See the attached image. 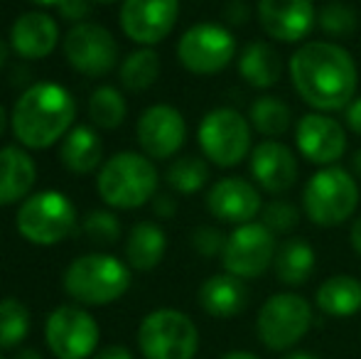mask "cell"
Segmentation results:
<instances>
[{
    "mask_svg": "<svg viewBox=\"0 0 361 359\" xmlns=\"http://www.w3.org/2000/svg\"><path fill=\"white\" fill-rule=\"evenodd\" d=\"M288 67L300 99L322 114L347 109L357 96V64L347 49L334 42H305L290 57Z\"/></svg>",
    "mask_w": 361,
    "mask_h": 359,
    "instance_id": "cell-1",
    "label": "cell"
},
{
    "mask_svg": "<svg viewBox=\"0 0 361 359\" xmlns=\"http://www.w3.org/2000/svg\"><path fill=\"white\" fill-rule=\"evenodd\" d=\"M76 121L72 91L57 82H37L18 96L10 114V128L23 148L47 150L67 138Z\"/></svg>",
    "mask_w": 361,
    "mask_h": 359,
    "instance_id": "cell-2",
    "label": "cell"
},
{
    "mask_svg": "<svg viewBox=\"0 0 361 359\" xmlns=\"http://www.w3.org/2000/svg\"><path fill=\"white\" fill-rule=\"evenodd\" d=\"M157 182L160 175L147 155L121 150L101 165L96 175V190L111 209H138L155 200Z\"/></svg>",
    "mask_w": 361,
    "mask_h": 359,
    "instance_id": "cell-3",
    "label": "cell"
},
{
    "mask_svg": "<svg viewBox=\"0 0 361 359\" xmlns=\"http://www.w3.org/2000/svg\"><path fill=\"white\" fill-rule=\"evenodd\" d=\"M64 291L81 305H109L130 288V266L111 254H84L64 271Z\"/></svg>",
    "mask_w": 361,
    "mask_h": 359,
    "instance_id": "cell-4",
    "label": "cell"
},
{
    "mask_svg": "<svg viewBox=\"0 0 361 359\" xmlns=\"http://www.w3.org/2000/svg\"><path fill=\"white\" fill-rule=\"evenodd\" d=\"M15 229L35 246H54L76 229V205L59 190H42L20 202Z\"/></svg>",
    "mask_w": 361,
    "mask_h": 359,
    "instance_id": "cell-5",
    "label": "cell"
},
{
    "mask_svg": "<svg viewBox=\"0 0 361 359\" xmlns=\"http://www.w3.org/2000/svg\"><path fill=\"white\" fill-rule=\"evenodd\" d=\"M359 207L357 178L342 168H324L307 180L302 192V209L317 226H339Z\"/></svg>",
    "mask_w": 361,
    "mask_h": 359,
    "instance_id": "cell-6",
    "label": "cell"
},
{
    "mask_svg": "<svg viewBox=\"0 0 361 359\" xmlns=\"http://www.w3.org/2000/svg\"><path fill=\"white\" fill-rule=\"evenodd\" d=\"M138 347L145 359H195L200 350V330L187 312L160 308L140 322Z\"/></svg>",
    "mask_w": 361,
    "mask_h": 359,
    "instance_id": "cell-7",
    "label": "cell"
},
{
    "mask_svg": "<svg viewBox=\"0 0 361 359\" xmlns=\"http://www.w3.org/2000/svg\"><path fill=\"white\" fill-rule=\"evenodd\" d=\"M314 320L312 305L298 293H276L261 305L256 317L258 340L273 352H288L305 340Z\"/></svg>",
    "mask_w": 361,
    "mask_h": 359,
    "instance_id": "cell-8",
    "label": "cell"
},
{
    "mask_svg": "<svg viewBox=\"0 0 361 359\" xmlns=\"http://www.w3.org/2000/svg\"><path fill=\"white\" fill-rule=\"evenodd\" d=\"M197 140L209 163L233 168L251 153V123L236 109H212L197 128Z\"/></svg>",
    "mask_w": 361,
    "mask_h": 359,
    "instance_id": "cell-9",
    "label": "cell"
},
{
    "mask_svg": "<svg viewBox=\"0 0 361 359\" xmlns=\"http://www.w3.org/2000/svg\"><path fill=\"white\" fill-rule=\"evenodd\" d=\"M236 57V37L216 23H200L185 30L177 42V59L187 72L212 77L226 69Z\"/></svg>",
    "mask_w": 361,
    "mask_h": 359,
    "instance_id": "cell-10",
    "label": "cell"
},
{
    "mask_svg": "<svg viewBox=\"0 0 361 359\" xmlns=\"http://www.w3.org/2000/svg\"><path fill=\"white\" fill-rule=\"evenodd\" d=\"M276 251V234L263 221H248L226 236V246L221 254L224 271L241 281L258 278L273 266Z\"/></svg>",
    "mask_w": 361,
    "mask_h": 359,
    "instance_id": "cell-11",
    "label": "cell"
},
{
    "mask_svg": "<svg viewBox=\"0 0 361 359\" xmlns=\"http://www.w3.org/2000/svg\"><path fill=\"white\" fill-rule=\"evenodd\" d=\"M64 57L74 72L101 79L118 64V42L104 25L79 23L64 35Z\"/></svg>",
    "mask_w": 361,
    "mask_h": 359,
    "instance_id": "cell-12",
    "label": "cell"
},
{
    "mask_svg": "<svg viewBox=\"0 0 361 359\" xmlns=\"http://www.w3.org/2000/svg\"><path fill=\"white\" fill-rule=\"evenodd\" d=\"M99 322L79 305H59L44 325V340L57 359H89L99 347Z\"/></svg>",
    "mask_w": 361,
    "mask_h": 359,
    "instance_id": "cell-13",
    "label": "cell"
},
{
    "mask_svg": "<svg viewBox=\"0 0 361 359\" xmlns=\"http://www.w3.org/2000/svg\"><path fill=\"white\" fill-rule=\"evenodd\" d=\"M180 18V0H123L121 30L130 42L155 47L175 30Z\"/></svg>",
    "mask_w": 361,
    "mask_h": 359,
    "instance_id": "cell-14",
    "label": "cell"
},
{
    "mask_svg": "<svg viewBox=\"0 0 361 359\" xmlns=\"http://www.w3.org/2000/svg\"><path fill=\"white\" fill-rule=\"evenodd\" d=\"M138 145L150 160H167L182 150L187 140V123L180 109L170 104L147 106L135 123Z\"/></svg>",
    "mask_w": 361,
    "mask_h": 359,
    "instance_id": "cell-15",
    "label": "cell"
},
{
    "mask_svg": "<svg viewBox=\"0 0 361 359\" xmlns=\"http://www.w3.org/2000/svg\"><path fill=\"white\" fill-rule=\"evenodd\" d=\"M295 143L307 163L332 168L347 150V133L332 116L305 114L295 126Z\"/></svg>",
    "mask_w": 361,
    "mask_h": 359,
    "instance_id": "cell-16",
    "label": "cell"
},
{
    "mask_svg": "<svg viewBox=\"0 0 361 359\" xmlns=\"http://www.w3.org/2000/svg\"><path fill=\"white\" fill-rule=\"evenodd\" d=\"M258 23L278 42H300L317 25L312 0H258Z\"/></svg>",
    "mask_w": 361,
    "mask_h": 359,
    "instance_id": "cell-17",
    "label": "cell"
},
{
    "mask_svg": "<svg viewBox=\"0 0 361 359\" xmlns=\"http://www.w3.org/2000/svg\"><path fill=\"white\" fill-rule=\"evenodd\" d=\"M207 209L226 224H248L263 212L261 192L243 178H221L207 195Z\"/></svg>",
    "mask_w": 361,
    "mask_h": 359,
    "instance_id": "cell-18",
    "label": "cell"
},
{
    "mask_svg": "<svg viewBox=\"0 0 361 359\" xmlns=\"http://www.w3.org/2000/svg\"><path fill=\"white\" fill-rule=\"evenodd\" d=\"M59 44V25L42 10L23 13L10 25V49L23 59H47Z\"/></svg>",
    "mask_w": 361,
    "mask_h": 359,
    "instance_id": "cell-19",
    "label": "cell"
},
{
    "mask_svg": "<svg viewBox=\"0 0 361 359\" xmlns=\"http://www.w3.org/2000/svg\"><path fill=\"white\" fill-rule=\"evenodd\" d=\"M251 175L261 190L283 195L298 182V158L286 143L263 140L251 150Z\"/></svg>",
    "mask_w": 361,
    "mask_h": 359,
    "instance_id": "cell-20",
    "label": "cell"
},
{
    "mask_svg": "<svg viewBox=\"0 0 361 359\" xmlns=\"http://www.w3.org/2000/svg\"><path fill=\"white\" fill-rule=\"evenodd\" d=\"M37 182V165L27 148L5 145L0 148V207L25 202Z\"/></svg>",
    "mask_w": 361,
    "mask_h": 359,
    "instance_id": "cell-21",
    "label": "cell"
},
{
    "mask_svg": "<svg viewBox=\"0 0 361 359\" xmlns=\"http://www.w3.org/2000/svg\"><path fill=\"white\" fill-rule=\"evenodd\" d=\"M200 305L212 317H236L248 305V288L241 278L231 273H216L207 278L200 288Z\"/></svg>",
    "mask_w": 361,
    "mask_h": 359,
    "instance_id": "cell-22",
    "label": "cell"
},
{
    "mask_svg": "<svg viewBox=\"0 0 361 359\" xmlns=\"http://www.w3.org/2000/svg\"><path fill=\"white\" fill-rule=\"evenodd\" d=\"M59 160L72 175H91L104 165V140L91 126H74L62 140Z\"/></svg>",
    "mask_w": 361,
    "mask_h": 359,
    "instance_id": "cell-23",
    "label": "cell"
},
{
    "mask_svg": "<svg viewBox=\"0 0 361 359\" xmlns=\"http://www.w3.org/2000/svg\"><path fill=\"white\" fill-rule=\"evenodd\" d=\"M167 251V236L155 221H138L126 236V261L135 271H152Z\"/></svg>",
    "mask_w": 361,
    "mask_h": 359,
    "instance_id": "cell-24",
    "label": "cell"
},
{
    "mask_svg": "<svg viewBox=\"0 0 361 359\" xmlns=\"http://www.w3.org/2000/svg\"><path fill=\"white\" fill-rule=\"evenodd\" d=\"M317 308L329 317H352L361 310V281L347 273L329 276L314 293Z\"/></svg>",
    "mask_w": 361,
    "mask_h": 359,
    "instance_id": "cell-25",
    "label": "cell"
},
{
    "mask_svg": "<svg viewBox=\"0 0 361 359\" xmlns=\"http://www.w3.org/2000/svg\"><path fill=\"white\" fill-rule=\"evenodd\" d=\"M238 74L256 89H271L281 82V54L268 42H248L238 54Z\"/></svg>",
    "mask_w": 361,
    "mask_h": 359,
    "instance_id": "cell-26",
    "label": "cell"
},
{
    "mask_svg": "<svg viewBox=\"0 0 361 359\" xmlns=\"http://www.w3.org/2000/svg\"><path fill=\"white\" fill-rule=\"evenodd\" d=\"M276 278L286 286H302L314 271V249L305 239H288L278 246L273 261Z\"/></svg>",
    "mask_w": 361,
    "mask_h": 359,
    "instance_id": "cell-27",
    "label": "cell"
},
{
    "mask_svg": "<svg viewBox=\"0 0 361 359\" xmlns=\"http://www.w3.org/2000/svg\"><path fill=\"white\" fill-rule=\"evenodd\" d=\"M128 116V101L116 87H104L94 89L89 96V118L96 128L101 130H114Z\"/></svg>",
    "mask_w": 361,
    "mask_h": 359,
    "instance_id": "cell-28",
    "label": "cell"
},
{
    "mask_svg": "<svg viewBox=\"0 0 361 359\" xmlns=\"http://www.w3.org/2000/svg\"><path fill=\"white\" fill-rule=\"evenodd\" d=\"M118 74L121 84L128 91H145L160 77V57L152 47H140L123 59Z\"/></svg>",
    "mask_w": 361,
    "mask_h": 359,
    "instance_id": "cell-29",
    "label": "cell"
},
{
    "mask_svg": "<svg viewBox=\"0 0 361 359\" xmlns=\"http://www.w3.org/2000/svg\"><path fill=\"white\" fill-rule=\"evenodd\" d=\"M290 121H293V111L286 101L276 99V96H261L253 101L251 126L261 135H268L271 140L278 138L290 128Z\"/></svg>",
    "mask_w": 361,
    "mask_h": 359,
    "instance_id": "cell-30",
    "label": "cell"
},
{
    "mask_svg": "<svg viewBox=\"0 0 361 359\" xmlns=\"http://www.w3.org/2000/svg\"><path fill=\"white\" fill-rule=\"evenodd\" d=\"M165 180L177 195H197L209 180V165L197 155H180L167 168Z\"/></svg>",
    "mask_w": 361,
    "mask_h": 359,
    "instance_id": "cell-31",
    "label": "cell"
},
{
    "mask_svg": "<svg viewBox=\"0 0 361 359\" xmlns=\"http://www.w3.org/2000/svg\"><path fill=\"white\" fill-rule=\"evenodd\" d=\"M30 332V310L18 298L0 300V350H13Z\"/></svg>",
    "mask_w": 361,
    "mask_h": 359,
    "instance_id": "cell-32",
    "label": "cell"
},
{
    "mask_svg": "<svg viewBox=\"0 0 361 359\" xmlns=\"http://www.w3.org/2000/svg\"><path fill=\"white\" fill-rule=\"evenodd\" d=\"M84 234L89 236L94 244L101 246H111L121 239L123 229H121L118 217L111 209H91L89 214L84 217Z\"/></svg>",
    "mask_w": 361,
    "mask_h": 359,
    "instance_id": "cell-33",
    "label": "cell"
},
{
    "mask_svg": "<svg viewBox=\"0 0 361 359\" xmlns=\"http://www.w3.org/2000/svg\"><path fill=\"white\" fill-rule=\"evenodd\" d=\"M317 23L327 35L344 37V35H352L357 30V13L347 3H329L319 10Z\"/></svg>",
    "mask_w": 361,
    "mask_h": 359,
    "instance_id": "cell-34",
    "label": "cell"
},
{
    "mask_svg": "<svg viewBox=\"0 0 361 359\" xmlns=\"http://www.w3.org/2000/svg\"><path fill=\"white\" fill-rule=\"evenodd\" d=\"M261 219L273 234H286V231H293L295 226H298L300 209L286 200H273L271 205L263 207Z\"/></svg>",
    "mask_w": 361,
    "mask_h": 359,
    "instance_id": "cell-35",
    "label": "cell"
},
{
    "mask_svg": "<svg viewBox=\"0 0 361 359\" xmlns=\"http://www.w3.org/2000/svg\"><path fill=\"white\" fill-rule=\"evenodd\" d=\"M226 246V236L216 229V226H197L192 231V249L204 259H214V256L224 254Z\"/></svg>",
    "mask_w": 361,
    "mask_h": 359,
    "instance_id": "cell-36",
    "label": "cell"
},
{
    "mask_svg": "<svg viewBox=\"0 0 361 359\" xmlns=\"http://www.w3.org/2000/svg\"><path fill=\"white\" fill-rule=\"evenodd\" d=\"M91 5H94L91 0H62V3L57 5V10L64 20L79 25V23H86L84 18L91 13Z\"/></svg>",
    "mask_w": 361,
    "mask_h": 359,
    "instance_id": "cell-37",
    "label": "cell"
},
{
    "mask_svg": "<svg viewBox=\"0 0 361 359\" xmlns=\"http://www.w3.org/2000/svg\"><path fill=\"white\" fill-rule=\"evenodd\" d=\"M152 207H155V214L162 217V219H170V217H175V212H177V202L172 200V195H155Z\"/></svg>",
    "mask_w": 361,
    "mask_h": 359,
    "instance_id": "cell-38",
    "label": "cell"
},
{
    "mask_svg": "<svg viewBox=\"0 0 361 359\" xmlns=\"http://www.w3.org/2000/svg\"><path fill=\"white\" fill-rule=\"evenodd\" d=\"M344 118H347V126L352 128V133L361 135V96L347 106V116Z\"/></svg>",
    "mask_w": 361,
    "mask_h": 359,
    "instance_id": "cell-39",
    "label": "cell"
},
{
    "mask_svg": "<svg viewBox=\"0 0 361 359\" xmlns=\"http://www.w3.org/2000/svg\"><path fill=\"white\" fill-rule=\"evenodd\" d=\"M91 359H133V355H130L123 345H111V347H104L101 352H96Z\"/></svg>",
    "mask_w": 361,
    "mask_h": 359,
    "instance_id": "cell-40",
    "label": "cell"
},
{
    "mask_svg": "<svg viewBox=\"0 0 361 359\" xmlns=\"http://www.w3.org/2000/svg\"><path fill=\"white\" fill-rule=\"evenodd\" d=\"M349 241H352V249L354 254L361 259V217L352 224V231H349Z\"/></svg>",
    "mask_w": 361,
    "mask_h": 359,
    "instance_id": "cell-41",
    "label": "cell"
},
{
    "mask_svg": "<svg viewBox=\"0 0 361 359\" xmlns=\"http://www.w3.org/2000/svg\"><path fill=\"white\" fill-rule=\"evenodd\" d=\"M219 359H261V357H256L253 352H246V350H233V352H226V355H221Z\"/></svg>",
    "mask_w": 361,
    "mask_h": 359,
    "instance_id": "cell-42",
    "label": "cell"
},
{
    "mask_svg": "<svg viewBox=\"0 0 361 359\" xmlns=\"http://www.w3.org/2000/svg\"><path fill=\"white\" fill-rule=\"evenodd\" d=\"M283 359H319V357L312 355V352H307V350H293V352H288Z\"/></svg>",
    "mask_w": 361,
    "mask_h": 359,
    "instance_id": "cell-43",
    "label": "cell"
},
{
    "mask_svg": "<svg viewBox=\"0 0 361 359\" xmlns=\"http://www.w3.org/2000/svg\"><path fill=\"white\" fill-rule=\"evenodd\" d=\"M8 123H10V116H8V111H5V106L0 104V138H3L5 130H8Z\"/></svg>",
    "mask_w": 361,
    "mask_h": 359,
    "instance_id": "cell-44",
    "label": "cell"
},
{
    "mask_svg": "<svg viewBox=\"0 0 361 359\" xmlns=\"http://www.w3.org/2000/svg\"><path fill=\"white\" fill-rule=\"evenodd\" d=\"M8 54H10V42H5V39L0 37V69L5 67V62H8Z\"/></svg>",
    "mask_w": 361,
    "mask_h": 359,
    "instance_id": "cell-45",
    "label": "cell"
},
{
    "mask_svg": "<svg viewBox=\"0 0 361 359\" xmlns=\"http://www.w3.org/2000/svg\"><path fill=\"white\" fill-rule=\"evenodd\" d=\"M15 359H42V357H39L37 350H30V347H27V350H20Z\"/></svg>",
    "mask_w": 361,
    "mask_h": 359,
    "instance_id": "cell-46",
    "label": "cell"
},
{
    "mask_svg": "<svg viewBox=\"0 0 361 359\" xmlns=\"http://www.w3.org/2000/svg\"><path fill=\"white\" fill-rule=\"evenodd\" d=\"M352 170H354V175L361 180V150H357L354 153V158H352Z\"/></svg>",
    "mask_w": 361,
    "mask_h": 359,
    "instance_id": "cell-47",
    "label": "cell"
},
{
    "mask_svg": "<svg viewBox=\"0 0 361 359\" xmlns=\"http://www.w3.org/2000/svg\"><path fill=\"white\" fill-rule=\"evenodd\" d=\"M32 5H39V8H57L62 0H30Z\"/></svg>",
    "mask_w": 361,
    "mask_h": 359,
    "instance_id": "cell-48",
    "label": "cell"
},
{
    "mask_svg": "<svg viewBox=\"0 0 361 359\" xmlns=\"http://www.w3.org/2000/svg\"><path fill=\"white\" fill-rule=\"evenodd\" d=\"M94 5H111V3H116V0H91Z\"/></svg>",
    "mask_w": 361,
    "mask_h": 359,
    "instance_id": "cell-49",
    "label": "cell"
},
{
    "mask_svg": "<svg viewBox=\"0 0 361 359\" xmlns=\"http://www.w3.org/2000/svg\"><path fill=\"white\" fill-rule=\"evenodd\" d=\"M0 359H3V357H0Z\"/></svg>",
    "mask_w": 361,
    "mask_h": 359,
    "instance_id": "cell-50",
    "label": "cell"
}]
</instances>
